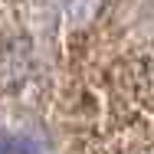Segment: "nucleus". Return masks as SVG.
<instances>
[{"label":"nucleus","mask_w":154,"mask_h":154,"mask_svg":"<svg viewBox=\"0 0 154 154\" xmlns=\"http://www.w3.org/2000/svg\"><path fill=\"white\" fill-rule=\"evenodd\" d=\"M0 154H33V144L17 134H0Z\"/></svg>","instance_id":"obj_1"}]
</instances>
